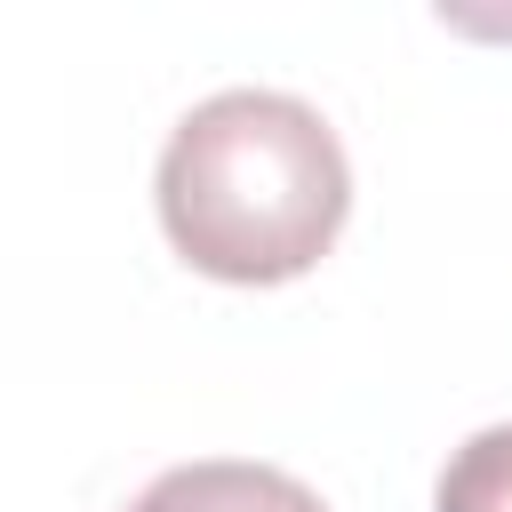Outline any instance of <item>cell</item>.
<instances>
[{"instance_id":"1","label":"cell","mask_w":512,"mask_h":512,"mask_svg":"<svg viewBox=\"0 0 512 512\" xmlns=\"http://www.w3.org/2000/svg\"><path fill=\"white\" fill-rule=\"evenodd\" d=\"M352 208L336 128L280 88H224L192 104L160 152L168 248L232 288H280L312 272Z\"/></svg>"},{"instance_id":"2","label":"cell","mask_w":512,"mask_h":512,"mask_svg":"<svg viewBox=\"0 0 512 512\" xmlns=\"http://www.w3.org/2000/svg\"><path fill=\"white\" fill-rule=\"evenodd\" d=\"M128 512H328L296 472L280 464H240V456H200L160 472Z\"/></svg>"},{"instance_id":"3","label":"cell","mask_w":512,"mask_h":512,"mask_svg":"<svg viewBox=\"0 0 512 512\" xmlns=\"http://www.w3.org/2000/svg\"><path fill=\"white\" fill-rule=\"evenodd\" d=\"M432 512H512V424H488L448 456Z\"/></svg>"}]
</instances>
